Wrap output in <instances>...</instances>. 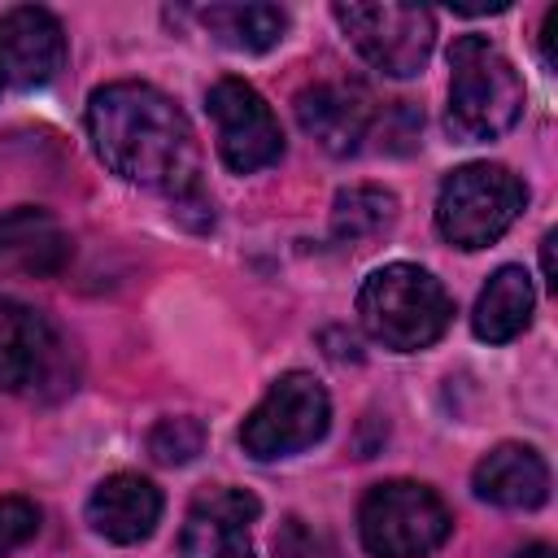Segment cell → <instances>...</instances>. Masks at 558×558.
Listing matches in <instances>:
<instances>
[{
	"label": "cell",
	"mask_w": 558,
	"mask_h": 558,
	"mask_svg": "<svg viewBox=\"0 0 558 558\" xmlns=\"http://www.w3.org/2000/svg\"><path fill=\"white\" fill-rule=\"evenodd\" d=\"M205 109L218 131V157L231 174H257L283 157L279 118L253 83H244L235 74L218 78L205 96Z\"/></svg>",
	"instance_id": "9"
},
{
	"label": "cell",
	"mask_w": 558,
	"mask_h": 558,
	"mask_svg": "<svg viewBox=\"0 0 558 558\" xmlns=\"http://www.w3.org/2000/svg\"><path fill=\"white\" fill-rule=\"evenodd\" d=\"M87 140L105 170L174 201L201 192V153L183 109L153 83H105L87 100Z\"/></svg>",
	"instance_id": "1"
},
{
	"label": "cell",
	"mask_w": 558,
	"mask_h": 558,
	"mask_svg": "<svg viewBox=\"0 0 558 558\" xmlns=\"http://www.w3.org/2000/svg\"><path fill=\"white\" fill-rule=\"evenodd\" d=\"M70 253H74V244L48 209L17 205V209L0 214V275L57 279L70 266Z\"/></svg>",
	"instance_id": "12"
},
{
	"label": "cell",
	"mask_w": 558,
	"mask_h": 558,
	"mask_svg": "<svg viewBox=\"0 0 558 558\" xmlns=\"http://www.w3.org/2000/svg\"><path fill=\"white\" fill-rule=\"evenodd\" d=\"M65 65V31L39 4H17L0 17V74L13 87H44Z\"/></svg>",
	"instance_id": "11"
},
{
	"label": "cell",
	"mask_w": 558,
	"mask_h": 558,
	"mask_svg": "<svg viewBox=\"0 0 558 558\" xmlns=\"http://www.w3.org/2000/svg\"><path fill=\"white\" fill-rule=\"evenodd\" d=\"M331 427V397L310 371H288L270 384V392L253 405L240 427V445L257 462L292 458L318 445Z\"/></svg>",
	"instance_id": "7"
},
{
	"label": "cell",
	"mask_w": 558,
	"mask_h": 558,
	"mask_svg": "<svg viewBox=\"0 0 558 558\" xmlns=\"http://www.w3.org/2000/svg\"><path fill=\"white\" fill-rule=\"evenodd\" d=\"M471 488L480 501L501 506V510H536L549 501V466L532 445H497L488 449L475 471H471Z\"/></svg>",
	"instance_id": "15"
},
{
	"label": "cell",
	"mask_w": 558,
	"mask_h": 558,
	"mask_svg": "<svg viewBox=\"0 0 558 558\" xmlns=\"http://www.w3.org/2000/svg\"><path fill=\"white\" fill-rule=\"evenodd\" d=\"M392 222H397V196L388 187L353 183V187H340L331 201V240L336 244L362 248V244L388 235Z\"/></svg>",
	"instance_id": "18"
},
{
	"label": "cell",
	"mask_w": 558,
	"mask_h": 558,
	"mask_svg": "<svg viewBox=\"0 0 558 558\" xmlns=\"http://www.w3.org/2000/svg\"><path fill=\"white\" fill-rule=\"evenodd\" d=\"M532 310H536L532 275L523 266H501V270L488 275V283L475 296L471 331L480 340H488V344H506V340H514V336L527 331Z\"/></svg>",
	"instance_id": "16"
},
{
	"label": "cell",
	"mask_w": 558,
	"mask_h": 558,
	"mask_svg": "<svg viewBox=\"0 0 558 558\" xmlns=\"http://www.w3.org/2000/svg\"><path fill=\"white\" fill-rule=\"evenodd\" d=\"M514 558H554V549H549L545 541H536V545H523Z\"/></svg>",
	"instance_id": "23"
},
{
	"label": "cell",
	"mask_w": 558,
	"mask_h": 558,
	"mask_svg": "<svg viewBox=\"0 0 558 558\" xmlns=\"http://www.w3.org/2000/svg\"><path fill=\"white\" fill-rule=\"evenodd\" d=\"M357 318L375 344L392 353H418L445 336L453 301L432 270L414 262H388L362 279Z\"/></svg>",
	"instance_id": "3"
},
{
	"label": "cell",
	"mask_w": 558,
	"mask_h": 558,
	"mask_svg": "<svg viewBox=\"0 0 558 558\" xmlns=\"http://www.w3.org/2000/svg\"><path fill=\"white\" fill-rule=\"evenodd\" d=\"M74 388V366L61 331L22 301L0 296V392L52 401Z\"/></svg>",
	"instance_id": "6"
},
{
	"label": "cell",
	"mask_w": 558,
	"mask_h": 558,
	"mask_svg": "<svg viewBox=\"0 0 558 558\" xmlns=\"http://www.w3.org/2000/svg\"><path fill=\"white\" fill-rule=\"evenodd\" d=\"M39 532V510L26 497H0V558L22 549Z\"/></svg>",
	"instance_id": "21"
},
{
	"label": "cell",
	"mask_w": 558,
	"mask_h": 558,
	"mask_svg": "<svg viewBox=\"0 0 558 558\" xmlns=\"http://www.w3.org/2000/svg\"><path fill=\"white\" fill-rule=\"evenodd\" d=\"M275 558H340V545L331 541V532L314 527L301 514H288L275 532Z\"/></svg>",
	"instance_id": "20"
},
{
	"label": "cell",
	"mask_w": 558,
	"mask_h": 558,
	"mask_svg": "<svg viewBox=\"0 0 558 558\" xmlns=\"http://www.w3.org/2000/svg\"><path fill=\"white\" fill-rule=\"evenodd\" d=\"M201 449H205V423L192 418V414L157 418L153 432H148V453H153V462H161V466H183V462H192Z\"/></svg>",
	"instance_id": "19"
},
{
	"label": "cell",
	"mask_w": 558,
	"mask_h": 558,
	"mask_svg": "<svg viewBox=\"0 0 558 558\" xmlns=\"http://www.w3.org/2000/svg\"><path fill=\"white\" fill-rule=\"evenodd\" d=\"M0 83H4V74H0Z\"/></svg>",
	"instance_id": "24"
},
{
	"label": "cell",
	"mask_w": 558,
	"mask_h": 558,
	"mask_svg": "<svg viewBox=\"0 0 558 558\" xmlns=\"http://www.w3.org/2000/svg\"><path fill=\"white\" fill-rule=\"evenodd\" d=\"M331 17L366 65L388 78L423 74L436 48V13L423 4H331Z\"/></svg>",
	"instance_id": "8"
},
{
	"label": "cell",
	"mask_w": 558,
	"mask_h": 558,
	"mask_svg": "<svg viewBox=\"0 0 558 558\" xmlns=\"http://www.w3.org/2000/svg\"><path fill=\"white\" fill-rule=\"evenodd\" d=\"M541 275L549 288H558V270H554V231L541 235Z\"/></svg>",
	"instance_id": "22"
},
{
	"label": "cell",
	"mask_w": 558,
	"mask_h": 558,
	"mask_svg": "<svg viewBox=\"0 0 558 558\" xmlns=\"http://www.w3.org/2000/svg\"><path fill=\"white\" fill-rule=\"evenodd\" d=\"M523 118V78L488 35H458L449 48L445 126L462 144L501 140Z\"/></svg>",
	"instance_id": "2"
},
{
	"label": "cell",
	"mask_w": 558,
	"mask_h": 558,
	"mask_svg": "<svg viewBox=\"0 0 558 558\" xmlns=\"http://www.w3.org/2000/svg\"><path fill=\"white\" fill-rule=\"evenodd\" d=\"M527 187L497 161H466L445 174L436 192V231L445 244L475 253L497 244L523 214Z\"/></svg>",
	"instance_id": "4"
},
{
	"label": "cell",
	"mask_w": 558,
	"mask_h": 558,
	"mask_svg": "<svg viewBox=\"0 0 558 558\" xmlns=\"http://www.w3.org/2000/svg\"><path fill=\"white\" fill-rule=\"evenodd\" d=\"M453 532V514L436 488L414 480H384L357 506V536L371 558H427Z\"/></svg>",
	"instance_id": "5"
},
{
	"label": "cell",
	"mask_w": 558,
	"mask_h": 558,
	"mask_svg": "<svg viewBox=\"0 0 558 558\" xmlns=\"http://www.w3.org/2000/svg\"><path fill=\"white\" fill-rule=\"evenodd\" d=\"M262 501L248 488H205L183 519L179 554L183 558H253V523Z\"/></svg>",
	"instance_id": "10"
},
{
	"label": "cell",
	"mask_w": 558,
	"mask_h": 558,
	"mask_svg": "<svg viewBox=\"0 0 558 558\" xmlns=\"http://www.w3.org/2000/svg\"><path fill=\"white\" fill-rule=\"evenodd\" d=\"M201 26L231 52H270L288 31V13L279 4H209Z\"/></svg>",
	"instance_id": "17"
},
{
	"label": "cell",
	"mask_w": 558,
	"mask_h": 558,
	"mask_svg": "<svg viewBox=\"0 0 558 558\" xmlns=\"http://www.w3.org/2000/svg\"><path fill=\"white\" fill-rule=\"evenodd\" d=\"M87 523L96 536L113 545H140L161 523V493L153 480L135 471L105 475L87 497Z\"/></svg>",
	"instance_id": "14"
},
{
	"label": "cell",
	"mask_w": 558,
	"mask_h": 558,
	"mask_svg": "<svg viewBox=\"0 0 558 558\" xmlns=\"http://www.w3.org/2000/svg\"><path fill=\"white\" fill-rule=\"evenodd\" d=\"M296 122L310 140H318V148L349 157L371 131V96L357 83H314L296 96Z\"/></svg>",
	"instance_id": "13"
}]
</instances>
